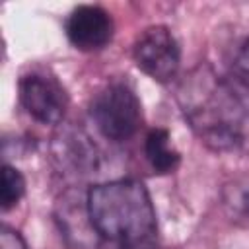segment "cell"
I'll return each instance as SVG.
<instances>
[{
  "label": "cell",
  "instance_id": "cell-12",
  "mask_svg": "<svg viewBox=\"0 0 249 249\" xmlns=\"http://www.w3.org/2000/svg\"><path fill=\"white\" fill-rule=\"evenodd\" d=\"M0 249H27V243L23 241V237L19 235V231L2 226L0 231Z\"/></svg>",
  "mask_w": 249,
  "mask_h": 249
},
{
  "label": "cell",
  "instance_id": "cell-11",
  "mask_svg": "<svg viewBox=\"0 0 249 249\" xmlns=\"http://www.w3.org/2000/svg\"><path fill=\"white\" fill-rule=\"evenodd\" d=\"M233 68H235L237 78H239L245 86H249V39L241 45V49H239V53H237V56H235Z\"/></svg>",
  "mask_w": 249,
  "mask_h": 249
},
{
  "label": "cell",
  "instance_id": "cell-1",
  "mask_svg": "<svg viewBox=\"0 0 249 249\" xmlns=\"http://www.w3.org/2000/svg\"><path fill=\"white\" fill-rule=\"evenodd\" d=\"M175 97L200 142L249 156V95L200 64L177 82Z\"/></svg>",
  "mask_w": 249,
  "mask_h": 249
},
{
  "label": "cell",
  "instance_id": "cell-8",
  "mask_svg": "<svg viewBox=\"0 0 249 249\" xmlns=\"http://www.w3.org/2000/svg\"><path fill=\"white\" fill-rule=\"evenodd\" d=\"M144 152L152 169L158 173H171L179 165V152L173 148L171 138L163 128H154L148 132Z\"/></svg>",
  "mask_w": 249,
  "mask_h": 249
},
{
  "label": "cell",
  "instance_id": "cell-5",
  "mask_svg": "<svg viewBox=\"0 0 249 249\" xmlns=\"http://www.w3.org/2000/svg\"><path fill=\"white\" fill-rule=\"evenodd\" d=\"M19 101L29 117L41 124H60L68 107L64 88L54 76L29 72L19 80Z\"/></svg>",
  "mask_w": 249,
  "mask_h": 249
},
{
  "label": "cell",
  "instance_id": "cell-7",
  "mask_svg": "<svg viewBox=\"0 0 249 249\" xmlns=\"http://www.w3.org/2000/svg\"><path fill=\"white\" fill-rule=\"evenodd\" d=\"M56 146V156L62 161V165H68L76 173H89L99 163L97 146L86 134L70 130L58 138Z\"/></svg>",
  "mask_w": 249,
  "mask_h": 249
},
{
  "label": "cell",
  "instance_id": "cell-2",
  "mask_svg": "<svg viewBox=\"0 0 249 249\" xmlns=\"http://www.w3.org/2000/svg\"><path fill=\"white\" fill-rule=\"evenodd\" d=\"M86 212L91 228L121 247L154 241L156 210L140 181L115 179L93 185L86 196Z\"/></svg>",
  "mask_w": 249,
  "mask_h": 249
},
{
  "label": "cell",
  "instance_id": "cell-9",
  "mask_svg": "<svg viewBox=\"0 0 249 249\" xmlns=\"http://www.w3.org/2000/svg\"><path fill=\"white\" fill-rule=\"evenodd\" d=\"M224 206L239 222L249 224V177L233 181L224 191Z\"/></svg>",
  "mask_w": 249,
  "mask_h": 249
},
{
  "label": "cell",
  "instance_id": "cell-3",
  "mask_svg": "<svg viewBox=\"0 0 249 249\" xmlns=\"http://www.w3.org/2000/svg\"><path fill=\"white\" fill-rule=\"evenodd\" d=\"M95 128L111 142L130 140L142 123V105L134 89L123 82L107 84L89 105Z\"/></svg>",
  "mask_w": 249,
  "mask_h": 249
},
{
  "label": "cell",
  "instance_id": "cell-13",
  "mask_svg": "<svg viewBox=\"0 0 249 249\" xmlns=\"http://www.w3.org/2000/svg\"><path fill=\"white\" fill-rule=\"evenodd\" d=\"M121 249H163V247H158L154 241H146V243H140V245H132V247H121Z\"/></svg>",
  "mask_w": 249,
  "mask_h": 249
},
{
  "label": "cell",
  "instance_id": "cell-10",
  "mask_svg": "<svg viewBox=\"0 0 249 249\" xmlns=\"http://www.w3.org/2000/svg\"><path fill=\"white\" fill-rule=\"evenodd\" d=\"M25 193V179L23 175L12 167V165H4L2 171V191H0V200H2V208L10 210L12 206H16L19 202V198Z\"/></svg>",
  "mask_w": 249,
  "mask_h": 249
},
{
  "label": "cell",
  "instance_id": "cell-4",
  "mask_svg": "<svg viewBox=\"0 0 249 249\" xmlns=\"http://www.w3.org/2000/svg\"><path fill=\"white\" fill-rule=\"evenodd\" d=\"M136 66L160 84L175 80L181 62V49L175 35L165 25L146 27L132 45Z\"/></svg>",
  "mask_w": 249,
  "mask_h": 249
},
{
  "label": "cell",
  "instance_id": "cell-6",
  "mask_svg": "<svg viewBox=\"0 0 249 249\" xmlns=\"http://www.w3.org/2000/svg\"><path fill=\"white\" fill-rule=\"evenodd\" d=\"M66 37L80 51H99L113 37V19L107 10L93 4L76 6L66 18Z\"/></svg>",
  "mask_w": 249,
  "mask_h": 249
}]
</instances>
